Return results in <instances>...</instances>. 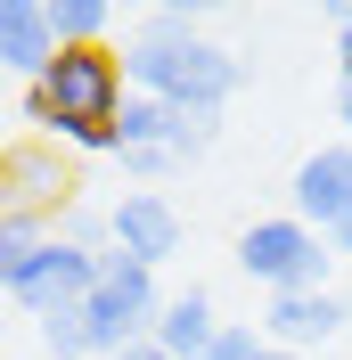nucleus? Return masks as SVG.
Here are the masks:
<instances>
[{
	"instance_id": "obj_14",
	"label": "nucleus",
	"mask_w": 352,
	"mask_h": 360,
	"mask_svg": "<svg viewBox=\"0 0 352 360\" xmlns=\"http://www.w3.org/2000/svg\"><path fill=\"white\" fill-rule=\"evenodd\" d=\"M42 344H49V360H90V336H82V303H74V311H49V319H42Z\"/></svg>"
},
{
	"instance_id": "obj_16",
	"label": "nucleus",
	"mask_w": 352,
	"mask_h": 360,
	"mask_svg": "<svg viewBox=\"0 0 352 360\" xmlns=\"http://www.w3.org/2000/svg\"><path fill=\"white\" fill-rule=\"evenodd\" d=\"M205 360H263V328H238V319H221V336Z\"/></svg>"
},
{
	"instance_id": "obj_12",
	"label": "nucleus",
	"mask_w": 352,
	"mask_h": 360,
	"mask_svg": "<svg viewBox=\"0 0 352 360\" xmlns=\"http://www.w3.org/2000/svg\"><path fill=\"white\" fill-rule=\"evenodd\" d=\"M107 25H115L107 0H49V33H58V49H107Z\"/></svg>"
},
{
	"instance_id": "obj_11",
	"label": "nucleus",
	"mask_w": 352,
	"mask_h": 360,
	"mask_svg": "<svg viewBox=\"0 0 352 360\" xmlns=\"http://www.w3.org/2000/svg\"><path fill=\"white\" fill-rule=\"evenodd\" d=\"M49 58H58V33H49V8H42V0H0V66L33 82V74H42Z\"/></svg>"
},
{
	"instance_id": "obj_5",
	"label": "nucleus",
	"mask_w": 352,
	"mask_h": 360,
	"mask_svg": "<svg viewBox=\"0 0 352 360\" xmlns=\"http://www.w3.org/2000/svg\"><path fill=\"white\" fill-rule=\"evenodd\" d=\"M74 188H82V172L58 156V139H25L0 156V213L58 221V213H74Z\"/></svg>"
},
{
	"instance_id": "obj_17",
	"label": "nucleus",
	"mask_w": 352,
	"mask_h": 360,
	"mask_svg": "<svg viewBox=\"0 0 352 360\" xmlns=\"http://www.w3.org/2000/svg\"><path fill=\"white\" fill-rule=\"evenodd\" d=\"M336 66H344V82H352V8H336Z\"/></svg>"
},
{
	"instance_id": "obj_13",
	"label": "nucleus",
	"mask_w": 352,
	"mask_h": 360,
	"mask_svg": "<svg viewBox=\"0 0 352 360\" xmlns=\"http://www.w3.org/2000/svg\"><path fill=\"white\" fill-rule=\"evenodd\" d=\"M49 238H58V229H49V221H33V213H0V287H17V278H25V262H33Z\"/></svg>"
},
{
	"instance_id": "obj_21",
	"label": "nucleus",
	"mask_w": 352,
	"mask_h": 360,
	"mask_svg": "<svg viewBox=\"0 0 352 360\" xmlns=\"http://www.w3.org/2000/svg\"><path fill=\"white\" fill-rule=\"evenodd\" d=\"M263 360H303V352H279V344H263Z\"/></svg>"
},
{
	"instance_id": "obj_7",
	"label": "nucleus",
	"mask_w": 352,
	"mask_h": 360,
	"mask_svg": "<svg viewBox=\"0 0 352 360\" xmlns=\"http://www.w3.org/2000/svg\"><path fill=\"white\" fill-rule=\"evenodd\" d=\"M180 213H172V197H156V188H132V197H115L107 205V246L115 254H132V262H172L180 254Z\"/></svg>"
},
{
	"instance_id": "obj_9",
	"label": "nucleus",
	"mask_w": 352,
	"mask_h": 360,
	"mask_svg": "<svg viewBox=\"0 0 352 360\" xmlns=\"http://www.w3.org/2000/svg\"><path fill=\"white\" fill-rule=\"evenodd\" d=\"M295 221L320 229V238H328L336 221H352V139L295 164Z\"/></svg>"
},
{
	"instance_id": "obj_6",
	"label": "nucleus",
	"mask_w": 352,
	"mask_h": 360,
	"mask_svg": "<svg viewBox=\"0 0 352 360\" xmlns=\"http://www.w3.org/2000/svg\"><path fill=\"white\" fill-rule=\"evenodd\" d=\"M99 262H107V254L74 246V238H49V246L33 254V262H25V278H17L8 295H17V303H25L33 319H49V311H74V303H82V295L99 287Z\"/></svg>"
},
{
	"instance_id": "obj_8",
	"label": "nucleus",
	"mask_w": 352,
	"mask_h": 360,
	"mask_svg": "<svg viewBox=\"0 0 352 360\" xmlns=\"http://www.w3.org/2000/svg\"><path fill=\"white\" fill-rule=\"evenodd\" d=\"M352 328V303L336 287H320V295H279L263 311V344H279V352H303L311 360V344H328V336H344Z\"/></svg>"
},
{
	"instance_id": "obj_2",
	"label": "nucleus",
	"mask_w": 352,
	"mask_h": 360,
	"mask_svg": "<svg viewBox=\"0 0 352 360\" xmlns=\"http://www.w3.org/2000/svg\"><path fill=\"white\" fill-rule=\"evenodd\" d=\"M123 98V49H58L25 90V123H42V139H66L74 156H115Z\"/></svg>"
},
{
	"instance_id": "obj_4",
	"label": "nucleus",
	"mask_w": 352,
	"mask_h": 360,
	"mask_svg": "<svg viewBox=\"0 0 352 360\" xmlns=\"http://www.w3.org/2000/svg\"><path fill=\"white\" fill-rule=\"evenodd\" d=\"M238 270L254 287H270V303H279V295H320L328 270H336V246L320 229H303L295 213H270V221H254L238 238Z\"/></svg>"
},
{
	"instance_id": "obj_3",
	"label": "nucleus",
	"mask_w": 352,
	"mask_h": 360,
	"mask_svg": "<svg viewBox=\"0 0 352 360\" xmlns=\"http://www.w3.org/2000/svg\"><path fill=\"white\" fill-rule=\"evenodd\" d=\"M156 311H164V295H156V270L107 246V262H99V287L82 295V336H90V360H115V352H132V344H148Z\"/></svg>"
},
{
	"instance_id": "obj_1",
	"label": "nucleus",
	"mask_w": 352,
	"mask_h": 360,
	"mask_svg": "<svg viewBox=\"0 0 352 360\" xmlns=\"http://www.w3.org/2000/svg\"><path fill=\"white\" fill-rule=\"evenodd\" d=\"M123 82H132L139 98L180 107V115H221V107H230V90L246 82V66H238L221 41H205L197 8H156L148 33L123 49Z\"/></svg>"
},
{
	"instance_id": "obj_20",
	"label": "nucleus",
	"mask_w": 352,
	"mask_h": 360,
	"mask_svg": "<svg viewBox=\"0 0 352 360\" xmlns=\"http://www.w3.org/2000/svg\"><path fill=\"white\" fill-rule=\"evenodd\" d=\"M336 115H344V131H352V82H344V98H336Z\"/></svg>"
},
{
	"instance_id": "obj_19",
	"label": "nucleus",
	"mask_w": 352,
	"mask_h": 360,
	"mask_svg": "<svg viewBox=\"0 0 352 360\" xmlns=\"http://www.w3.org/2000/svg\"><path fill=\"white\" fill-rule=\"evenodd\" d=\"M115 360H172L164 344H132V352H115Z\"/></svg>"
},
{
	"instance_id": "obj_18",
	"label": "nucleus",
	"mask_w": 352,
	"mask_h": 360,
	"mask_svg": "<svg viewBox=\"0 0 352 360\" xmlns=\"http://www.w3.org/2000/svg\"><path fill=\"white\" fill-rule=\"evenodd\" d=\"M328 246H336V262H352V221H336V229H328Z\"/></svg>"
},
{
	"instance_id": "obj_15",
	"label": "nucleus",
	"mask_w": 352,
	"mask_h": 360,
	"mask_svg": "<svg viewBox=\"0 0 352 360\" xmlns=\"http://www.w3.org/2000/svg\"><path fill=\"white\" fill-rule=\"evenodd\" d=\"M213 139H221V115H180V131H172V156L189 164V156H205Z\"/></svg>"
},
{
	"instance_id": "obj_10",
	"label": "nucleus",
	"mask_w": 352,
	"mask_h": 360,
	"mask_svg": "<svg viewBox=\"0 0 352 360\" xmlns=\"http://www.w3.org/2000/svg\"><path fill=\"white\" fill-rule=\"evenodd\" d=\"M213 336H221V319H213V295H205V287L164 295V311H156V328H148V344H164L172 360H205Z\"/></svg>"
}]
</instances>
